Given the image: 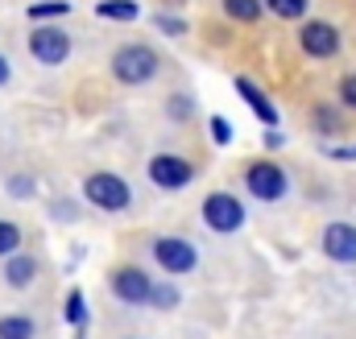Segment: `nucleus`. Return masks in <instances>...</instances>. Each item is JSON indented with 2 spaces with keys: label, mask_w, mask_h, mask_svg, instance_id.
I'll use <instances>...</instances> for the list:
<instances>
[{
  "label": "nucleus",
  "mask_w": 356,
  "mask_h": 339,
  "mask_svg": "<svg viewBox=\"0 0 356 339\" xmlns=\"http://www.w3.org/2000/svg\"><path fill=\"white\" fill-rule=\"evenodd\" d=\"M149 306H158V311H175V306H178V290H175V286H154Z\"/></svg>",
  "instance_id": "obj_19"
},
{
  "label": "nucleus",
  "mask_w": 356,
  "mask_h": 339,
  "mask_svg": "<svg viewBox=\"0 0 356 339\" xmlns=\"http://www.w3.org/2000/svg\"><path fill=\"white\" fill-rule=\"evenodd\" d=\"M83 199H88L91 207H99V211H124L133 203V190H129V182L120 174L99 170V174H91L88 182H83Z\"/></svg>",
  "instance_id": "obj_2"
},
{
  "label": "nucleus",
  "mask_w": 356,
  "mask_h": 339,
  "mask_svg": "<svg viewBox=\"0 0 356 339\" xmlns=\"http://www.w3.org/2000/svg\"><path fill=\"white\" fill-rule=\"evenodd\" d=\"M29 54H33L42 67H63L67 54H71V38H67L63 29H54V25L33 29V33H29Z\"/></svg>",
  "instance_id": "obj_6"
},
{
  "label": "nucleus",
  "mask_w": 356,
  "mask_h": 339,
  "mask_svg": "<svg viewBox=\"0 0 356 339\" xmlns=\"http://www.w3.org/2000/svg\"><path fill=\"white\" fill-rule=\"evenodd\" d=\"M340 104L344 108H356V75H344L340 79Z\"/></svg>",
  "instance_id": "obj_22"
},
{
  "label": "nucleus",
  "mask_w": 356,
  "mask_h": 339,
  "mask_svg": "<svg viewBox=\"0 0 356 339\" xmlns=\"http://www.w3.org/2000/svg\"><path fill=\"white\" fill-rule=\"evenodd\" d=\"M203 224L211 232H224L228 236V232H236L245 224V203L236 195H228V190H216V195L203 199Z\"/></svg>",
  "instance_id": "obj_3"
},
{
  "label": "nucleus",
  "mask_w": 356,
  "mask_h": 339,
  "mask_svg": "<svg viewBox=\"0 0 356 339\" xmlns=\"http://www.w3.org/2000/svg\"><path fill=\"white\" fill-rule=\"evenodd\" d=\"M315 120H319V133H336V129H340L332 108H319V112H315Z\"/></svg>",
  "instance_id": "obj_24"
},
{
  "label": "nucleus",
  "mask_w": 356,
  "mask_h": 339,
  "mask_svg": "<svg viewBox=\"0 0 356 339\" xmlns=\"http://www.w3.org/2000/svg\"><path fill=\"white\" fill-rule=\"evenodd\" d=\"M112 75L129 87L149 83V79L158 75V54H154L145 42H129V46H120V50L112 54Z\"/></svg>",
  "instance_id": "obj_1"
},
{
  "label": "nucleus",
  "mask_w": 356,
  "mask_h": 339,
  "mask_svg": "<svg viewBox=\"0 0 356 339\" xmlns=\"http://www.w3.org/2000/svg\"><path fill=\"white\" fill-rule=\"evenodd\" d=\"M245 186H249V195H257L261 203H273V199H282V195L290 190L286 170L277 166V162H253V166L245 170Z\"/></svg>",
  "instance_id": "obj_5"
},
{
  "label": "nucleus",
  "mask_w": 356,
  "mask_h": 339,
  "mask_svg": "<svg viewBox=\"0 0 356 339\" xmlns=\"http://www.w3.org/2000/svg\"><path fill=\"white\" fill-rule=\"evenodd\" d=\"M191 108H195V104H191L186 95H175V99H170V116H178V120H186V116H191Z\"/></svg>",
  "instance_id": "obj_26"
},
{
  "label": "nucleus",
  "mask_w": 356,
  "mask_h": 339,
  "mask_svg": "<svg viewBox=\"0 0 356 339\" xmlns=\"http://www.w3.org/2000/svg\"><path fill=\"white\" fill-rule=\"evenodd\" d=\"M63 315H67V323H71L75 331H83V323H88V298H83V290H71V294H67Z\"/></svg>",
  "instance_id": "obj_16"
},
{
  "label": "nucleus",
  "mask_w": 356,
  "mask_h": 339,
  "mask_svg": "<svg viewBox=\"0 0 356 339\" xmlns=\"http://www.w3.org/2000/svg\"><path fill=\"white\" fill-rule=\"evenodd\" d=\"M332 158H340V162H353V158H356V145H344V149H332Z\"/></svg>",
  "instance_id": "obj_27"
},
{
  "label": "nucleus",
  "mask_w": 356,
  "mask_h": 339,
  "mask_svg": "<svg viewBox=\"0 0 356 339\" xmlns=\"http://www.w3.org/2000/svg\"><path fill=\"white\" fill-rule=\"evenodd\" d=\"M8 75H13V67H8V58H4V54H0V87L8 83Z\"/></svg>",
  "instance_id": "obj_28"
},
{
  "label": "nucleus",
  "mask_w": 356,
  "mask_h": 339,
  "mask_svg": "<svg viewBox=\"0 0 356 339\" xmlns=\"http://www.w3.org/2000/svg\"><path fill=\"white\" fill-rule=\"evenodd\" d=\"M307 4H311V0H266V8L273 17H282V21H298V17L307 13Z\"/></svg>",
  "instance_id": "obj_17"
},
{
  "label": "nucleus",
  "mask_w": 356,
  "mask_h": 339,
  "mask_svg": "<svg viewBox=\"0 0 356 339\" xmlns=\"http://www.w3.org/2000/svg\"><path fill=\"white\" fill-rule=\"evenodd\" d=\"M154 261L166 269V273H191L195 269V245L191 240H182V236H162V240H154Z\"/></svg>",
  "instance_id": "obj_8"
},
{
  "label": "nucleus",
  "mask_w": 356,
  "mask_h": 339,
  "mask_svg": "<svg viewBox=\"0 0 356 339\" xmlns=\"http://www.w3.org/2000/svg\"><path fill=\"white\" fill-rule=\"evenodd\" d=\"M108 286H112V294H116L124 306H149V298H154V281H149V273L137 269V265L116 269V273L108 277Z\"/></svg>",
  "instance_id": "obj_4"
},
{
  "label": "nucleus",
  "mask_w": 356,
  "mask_h": 339,
  "mask_svg": "<svg viewBox=\"0 0 356 339\" xmlns=\"http://www.w3.org/2000/svg\"><path fill=\"white\" fill-rule=\"evenodd\" d=\"M0 339H33V319L29 315H4L0 319Z\"/></svg>",
  "instance_id": "obj_15"
},
{
  "label": "nucleus",
  "mask_w": 356,
  "mask_h": 339,
  "mask_svg": "<svg viewBox=\"0 0 356 339\" xmlns=\"http://www.w3.org/2000/svg\"><path fill=\"white\" fill-rule=\"evenodd\" d=\"M154 21H158V29H162V33H182V29H186V21H182V17H154Z\"/></svg>",
  "instance_id": "obj_25"
},
{
  "label": "nucleus",
  "mask_w": 356,
  "mask_h": 339,
  "mask_svg": "<svg viewBox=\"0 0 356 339\" xmlns=\"http://www.w3.org/2000/svg\"><path fill=\"white\" fill-rule=\"evenodd\" d=\"M211 137H216V145H228V141H232V124H228V116H211Z\"/></svg>",
  "instance_id": "obj_21"
},
{
  "label": "nucleus",
  "mask_w": 356,
  "mask_h": 339,
  "mask_svg": "<svg viewBox=\"0 0 356 339\" xmlns=\"http://www.w3.org/2000/svg\"><path fill=\"white\" fill-rule=\"evenodd\" d=\"M95 13L108 17V21H137V17H141V8H137L133 0H99Z\"/></svg>",
  "instance_id": "obj_13"
},
{
  "label": "nucleus",
  "mask_w": 356,
  "mask_h": 339,
  "mask_svg": "<svg viewBox=\"0 0 356 339\" xmlns=\"http://www.w3.org/2000/svg\"><path fill=\"white\" fill-rule=\"evenodd\" d=\"M63 13H67L63 0H38V4H29V17H33V21H42V17H63Z\"/></svg>",
  "instance_id": "obj_20"
},
{
  "label": "nucleus",
  "mask_w": 356,
  "mask_h": 339,
  "mask_svg": "<svg viewBox=\"0 0 356 339\" xmlns=\"http://www.w3.org/2000/svg\"><path fill=\"white\" fill-rule=\"evenodd\" d=\"M17 245H21V228L8 224V220H0V256H13Z\"/></svg>",
  "instance_id": "obj_18"
},
{
  "label": "nucleus",
  "mask_w": 356,
  "mask_h": 339,
  "mask_svg": "<svg viewBox=\"0 0 356 339\" xmlns=\"http://www.w3.org/2000/svg\"><path fill=\"white\" fill-rule=\"evenodd\" d=\"M33 277H38V256L13 253V261L4 265V281H8V286H17V290H25Z\"/></svg>",
  "instance_id": "obj_12"
},
{
  "label": "nucleus",
  "mask_w": 356,
  "mask_h": 339,
  "mask_svg": "<svg viewBox=\"0 0 356 339\" xmlns=\"http://www.w3.org/2000/svg\"><path fill=\"white\" fill-rule=\"evenodd\" d=\"M298 46H302V54H311V58H332V54L340 50V29H336L332 21H307V25L298 29Z\"/></svg>",
  "instance_id": "obj_7"
},
{
  "label": "nucleus",
  "mask_w": 356,
  "mask_h": 339,
  "mask_svg": "<svg viewBox=\"0 0 356 339\" xmlns=\"http://www.w3.org/2000/svg\"><path fill=\"white\" fill-rule=\"evenodd\" d=\"M8 190H17V199H29V195H33V178L17 174V178H8Z\"/></svg>",
  "instance_id": "obj_23"
},
{
  "label": "nucleus",
  "mask_w": 356,
  "mask_h": 339,
  "mask_svg": "<svg viewBox=\"0 0 356 339\" xmlns=\"http://www.w3.org/2000/svg\"><path fill=\"white\" fill-rule=\"evenodd\" d=\"M236 91H241V99H245V104L257 112V120H261V124H273V129H277V108L269 104L266 91L253 83V79H245V75H241V79H236Z\"/></svg>",
  "instance_id": "obj_11"
},
{
  "label": "nucleus",
  "mask_w": 356,
  "mask_h": 339,
  "mask_svg": "<svg viewBox=\"0 0 356 339\" xmlns=\"http://www.w3.org/2000/svg\"><path fill=\"white\" fill-rule=\"evenodd\" d=\"M166 4H182V0H166Z\"/></svg>",
  "instance_id": "obj_30"
},
{
  "label": "nucleus",
  "mask_w": 356,
  "mask_h": 339,
  "mask_svg": "<svg viewBox=\"0 0 356 339\" xmlns=\"http://www.w3.org/2000/svg\"><path fill=\"white\" fill-rule=\"evenodd\" d=\"M323 256L336 265H356V224H327L323 228Z\"/></svg>",
  "instance_id": "obj_10"
},
{
  "label": "nucleus",
  "mask_w": 356,
  "mask_h": 339,
  "mask_svg": "<svg viewBox=\"0 0 356 339\" xmlns=\"http://www.w3.org/2000/svg\"><path fill=\"white\" fill-rule=\"evenodd\" d=\"M75 339H83V331H79V336H75Z\"/></svg>",
  "instance_id": "obj_31"
},
{
  "label": "nucleus",
  "mask_w": 356,
  "mask_h": 339,
  "mask_svg": "<svg viewBox=\"0 0 356 339\" xmlns=\"http://www.w3.org/2000/svg\"><path fill=\"white\" fill-rule=\"evenodd\" d=\"M149 178L162 190H182L195 178V170H191L186 158H178V154H158V158H149Z\"/></svg>",
  "instance_id": "obj_9"
},
{
  "label": "nucleus",
  "mask_w": 356,
  "mask_h": 339,
  "mask_svg": "<svg viewBox=\"0 0 356 339\" xmlns=\"http://www.w3.org/2000/svg\"><path fill=\"white\" fill-rule=\"evenodd\" d=\"M261 8H266V0H224V13L232 21H245V25H253L261 17Z\"/></svg>",
  "instance_id": "obj_14"
},
{
  "label": "nucleus",
  "mask_w": 356,
  "mask_h": 339,
  "mask_svg": "<svg viewBox=\"0 0 356 339\" xmlns=\"http://www.w3.org/2000/svg\"><path fill=\"white\" fill-rule=\"evenodd\" d=\"M266 145H269V149H277V145H282V133H273V129H269V133H266Z\"/></svg>",
  "instance_id": "obj_29"
}]
</instances>
